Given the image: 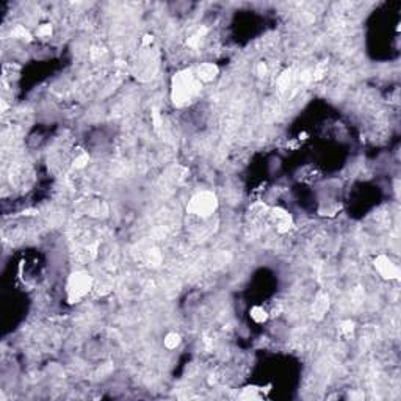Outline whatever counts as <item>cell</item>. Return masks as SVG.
<instances>
[{
    "instance_id": "3957f363",
    "label": "cell",
    "mask_w": 401,
    "mask_h": 401,
    "mask_svg": "<svg viewBox=\"0 0 401 401\" xmlns=\"http://www.w3.org/2000/svg\"><path fill=\"white\" fill-rule=\"evenodd\" d=\"M215 209H217V198L215 194L209 191L196 194L188 204V212L199 217H209Z\"/></svg>"
},
{
    "instance_id": "6da1fadb",
    "label": "cell",
    "mask_w": 401,
    "mask_h": 401,
    "mask_svg": "<svg viewBox=\"0 0 401 401\" xmlns=\"http://www.w3.org/2000/svg\"><path fill=\"white\" fill-rule=\"evenodd\" d=\"M201 80L191 71L179 73L173 80V101L176 105H185L199 91Z\"/></svg>"
},
{
    "instance_id": "30bf717a",
    "label": "cell",
    "mask_w": 401,
    "mask_h": 401,
    "mask_svg": "<svg viewBox=\"0 0 401 401\" xmlns=\"http://www.w3.org/2000/svg\"><path fill=\"white\" fill-rule=\"evenodd\" d=\"M52 33V29H50V25H46V27H42V29L38 32L39 36H46V35H50Z\"/></svg>"
},
{
    "instance_id": "7a4b0ae2",
    "label": "cell",
    "mask_w": 401,
    "mask_h": 401,
    "mask_svg": "<svg viewBox=\"0 0 401 401\" xmlns=\"http://www.w3.org/2000/svg\"><path fill=\"white\" fill-rule=\"evenodd\" d=\"M93 281L86 273H74L68 281V298L71 302H77L90 292Z\"/></svg>"
},
{
    "instance_id": "8992f818",
    "label": "cell",
    "mask_w": 401,
    "mask_h": 401,
    "mask_svg": "<svg viewBox=\"0 0 401 401\" xmlns=\"http://www.w3.org/2000/svg\"><path fill=\"white\" fill-rule=\"evenodd\" d=\"M329 307V301H328V296L323 295V293H320L317 296V299L314 301V307H312V312H314V317L315 318H322L326 310Z\"/></svg>"
},
{
    "instance_id": "277c9868",
    "label": "cell",
    "mask_w": 401,
    "mask_h": 401,
    "mask_svg": "<svg viewBox=\"0 0 401 401\" xmlns=\"http://www.w3.org/2000/svg\"><path fill=\"white\" fill-rule=\"evenodd\" d=\"M375 266H376L378 273L384 279H397L398 274H400L395 263H392V260L386 255H379L378 259L375 260Z\"/></svg>"
},
{
    "instance_id": "ba28073f",
    "label": "cell",
    "mask_w": 401,
    "mask_h": 401,
    "mask_svg": "<svg viewBox=\"0 0 401 401\" xmlns=\"http://www.w3.org/2000/svg\"><path fill=\"white\" fill-rule=\"evenodd\" d=\"M251 317L255 320L257 323H262V322H265V320H266V312L262 307H254L251 310Z\"/></svg>"
},
{
    "instance_id": "9c48e42d",
    "label": "cell",
    "mask_w": 401,
    "mask_h": 401,
    "mask_svg": "<svg viewBox=\"0 0 401 401\" xmlns=\"http://www.w3.org/2000/svg\"><path fill=\"white\" fill-rule=\"evenodd\" d=\"M86 163H88V155H86V154H82L78 158H75L74 166H75V168H83Z\"/></svg>"
},
{
    "instance_id": "5b68a950",
    "label": "cell",
    "mask_w": 401,
    "mask_h": 401,
    "mask_svg": "<svg viewBox=\"0 0 401 401\" xmlns=\"http://www.w3.org/2000/svg\"><path fill=\"white\" fill-rule=\"evenodd\" d=\"M218 74V68L215 65H210V63H204L198 68V73H196V77H198L199 80H202V82H210V80H213V77H215Z\"/></svg>"
},
{
    "instance_id": "52a82bcc",
    "label": "cell",
    "mask_w": 401,
    "mask_h": 401,
    "mask_svg": "<svg viewBox=\"0 0 401 401\" xmlns=\"http://www.w3.org/2000/svg\"><path fill=\"white\" fill-rule=\"evenodd\" d=\"M179 343H181V337L177 334H168L165 338V346L168 350H174Z\"/></svg>"
}]
</instances>
